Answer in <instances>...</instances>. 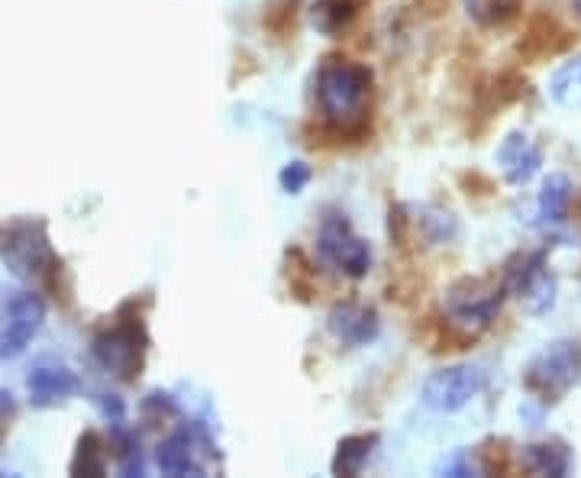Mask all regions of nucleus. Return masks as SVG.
Returning a JSON list of instances; mask_svg holds the SVG:
<instances>
[{"label":"nucleus","instance_id":"nucleus-1","mask_svg":"<svg viewBox=\"0 0 581 478\" xmlns=\"http://www.w3.org/2000/svg\"><path fill=\"white\" fill-rule=\"evenodd\" d=\"M368 94H372V72L365 65L330 59L317 75V104L320 114L333 126H349L362 117Z\"/></svg>","mask_w":581,"mask_h":478},{"label":"nucleus","instance_id":"nucleus-2","mask_svg":"<svg viewBox=\"0 0 581 478\" xmlns=\"http://www.w3.org/2000/svg\"><path fill=\"white\" fill-rule=\"evenodd\" d=\"M501 288L488 285L481 278H462L443 294V317L449 327H456L465 336L485 333L501 311Z\"/></svg>","mask_w":581,"mask_h":478},{"label":"nucleus","instance_id":"nucleus-3","mask_svg":"<svg viewBox=\"0 0 581 478\" xmlns=\"http://www.w3.org/2000/svg\"><path fill=\"white\" fill-rule=\"evenodd\" d=\"M481 388H485V369L481 365H446V369L427 375V382L420 388V401L436 414H456L481 395Z\"/></svg>","mask_w":581,"mask_h":478},{"label":"nucleus","instance_id":"nucleus-4","mask_svg":"<svg viewBox=\"0 0 581 478\" xmlns=\"http://www.w3.org/2000/svg\"><path fill=\"white\" fill-rule=\"evenodd\" d=\"M317 252L323 262L349 278H362L372 269V246H368L362 236L352 233L349 220L343 214L323 217L320 230H317Z\"/></svg>","mask_w":581,"mask_h":478},{"label":"nucleus","instance_id":"nucleus-5","mask_svg":"<svg viewBox=\"0 0 581 478\" xmlns=\"http://www.w3.org/2000/svg\"><path fill=\"white\" fill-rule=\"evenodd\" d=\"M581 378V346L572 340H556L543 346L527 365V385L540 395H565Z\"/></svg>","mask_w":581,"mask_h":478},{"label":"nucleus","instance_id":"nucleus-6","mask_svg":"<svg viewBox=\"0 0 581 478\" xmlns=\"http://www.w3.org/2000/svg\"><path fill=\"white\" fill-rule=\"evenodd\" d=\"M0 259L7 262V269L17 278H30V281L55 269L49 239L42 233V227H33V223H23V227H17L4 239Z\"/></svg>","mask_w":581,"mask_h":478},{"label":"nucleus","instance_id":"nucleus-7","mask_svg":"<svg viewBox=\"0 0 581 478\" xmlns=\"http://www.w3.org/2000/svg\"><path fill=\"white\" fill-rule=\"evenodd\" d=\"M143 343H146L143 330H139L136 323H117V327L94 336L91 353L110 375L133 378L139 362H143Z\"/></svg>","mask_w":581,"mask_h":478},{"label":"nucleus","instance_id":"nucleus-8","mask_svg":"<svg viewBox=\"0 0 581 478\" xmlns=\"http://www.w3.org/2000/svg\"><path fill=\"white\" fill-rule=\"evenodd\" d=\"M327 327L343 346H365L378 336V314L365 304H339L333 307Z\"/></svg>","mask_w":581,"mask_h":478},{"label":"nucleus","instance_id":"nucleus-9","mask_svg":"<svg viewBox=\"0 0 581 478\" xmlns=\"http://www.w3.org/2000/svg\"><path fill=\"white\" fill-rule=\"evenodd\" d=\"M26 388H30L33 404L46 407V404L72 398L81 388V382L75 372L65 369V365H36V369L26 375Z\"/></svg>","mask_w":581,"mask_h":478},{"label":"nucleus","instance_id":"nucleus-10","mask_svg":"<svg viewBox=\"0 0 581 478\" xmlns=\"http://www.w3.org/2000/svg\"><path fill=\"white\" fill-rule=\"evenodd\" d=\"M498 165L504 168L507 181H514V185H527V181L540 172V149L530 143L527 133H510L501 149H498Z\"/></svg>","mask_w":581,"mask_h":478},{"label":"nucleus","instance_id":"nucleus-11","mask_svg":"<svg viewBox=\"0 0 581 478\" xmlns=\"http://www.w3.org/2000/svg\"><path fill=\"white\" fill-rule=\"evenodd\" d=\"M523 469H530L533 475H552L565 478L572 472V453L562 443H530L520 449Z\"/></svg>","mask_w":581,"mask_h":478},{"label":"nucleus","instance_id":"nucleus-12","mask_svg":"<svg viewBox=\"0 0 581 478\" xmlns=\"http://www.w3.org/2000/svg\"><path fill=\"white\" fill-rule=\"evenodd\" d=\"M155 466L165 475H201V466L194 462V440L188 433H172L155 449Z\"/></svg>","mask_w":581,"mask_h":478},{"label":"nucleus","instance_id":"nucleus-13","mask_svg":"<svg viewBox=\"0 0 581 478\" xmlns=\"http://www.w3.org/2000/svg\"><path fill=\"white\" fill-rule=\"evenodd\" d=\"M549 97L562 110H581V55L562 62L549 78Z\"/></svg>","mask_w":581,"mask_h":478},{"label":"nucleus","instance_id":"nucleus-14","mask_svg":"<svg viewBox=\"0 0 581 478\" xmlns=\"http://www.w3.org/2000/svg\"><path fill=\"white\" fill-rule=\"evenodd\" d=\"M375 443H378L375 433H359V437L339 440L336 456H333V472L336 475H359L365 469L368 456H372Z\"/></svg>","mask_w":581,"mask_h":478},{"label":"nucleus","instance_id":"nucleus-15","mask_svg":"<svg viewBox=\"0 0 581 478\" xmlns=\"http://www.w3.org/2000/svg\"><path fill=\"white\" fill-rule=\"evenodd\" d=\"M569 201H572V181H569V175H562V172L546 175L543 188H540V214H543V220L562 223L565 210H569Z\"/></svg>","mask_w":581,"mask_h":478},{"label":"nucleus","instance_id":"nucleus-16","mask_svg":"<svg viewBox=\"0 0 581 478\" xmlns=\"http://www.w3.org/2000/svg\"><path fill=\"white\" fill-rule=\"evenodd\" d=\"M359 4L362 0H317L314 4V26L320 33L327 36H336L339 30H346V26L356 20L359 13Z\"/></svg>","mask_w":581,"mask_h":478},{"label":"nucleus","instance_id":"nucleus-17","mask_svg":"<svg viewBox=\"0 0 581 478\" xmlns=\"http://www.w3.org/2000/svg\"><path fill=\"white\" fill-rule=\"evenodd\" d=\"M540 269H543V256H540V252H520V256L510 259L507 269H504V291L517 294V298H520L523 288L530 285Z\"/></svg>","mask_w":581,"mask_h":478},{"label":"nucleus","instance_id":"nucleus-18","mask_svg":"<svg viewBox=\"0 0 581 478\" xmlns=\"http://www.w3.org/2000/svg\"><path fill=\"white\" fill-rule=\"evenodd\" d=\"M520 301L527 304L530 314H546L549 307L556 304V275H552L549 269H540L530 285L523 288Z\"/></svg>","mask_w":581,"mask_h":478},{"label":"nucleus","instance_id":"nucleus-19","mask_svg":"<svg viewBox=\"0 0 581 478\" xmlns=\"http://www.w3.org/2000/svg\"><path fill=\"white\" fill-rule=\"evenodd\" d=\"M7 317L17 323H30V327L39 330L42 320H46V301L36 291H20L7 301Z\"/></svg>","mask_w":581,"mask_h":478},{"label":"nucleus","instance_id":"nucleus-20","mask_svg":"<svg viewBox=\"0 0 581 478\" xmlns=\"http://www.w3.org/2000/svg\"><path fill=\"white\" fill-rule=\"evenodd\" d=\"M104 449L97 433H84L78 443V456L72 462V475H104Z\"/></svg>","mask_w":581,"mask_h":478},{"label":"nucleus","instance_id":"nucleus-21","mask_svg":"<svg viewBox=\"0 0 581 478\" xmlns=\"http://www.w3.org/2000/svg\"><path fill=\"white\" fill-rule=\"evenodd\" d=\"M36 336V327H30V323H17L10 320L4 330H0V359H17L26 353V346L33 343Z\"/></svg>","mask_w":581,"mask_h":478},{"label":"nucleus","instance_id":"nucleus-22","mask_svg":"<svg viewBox=\"0 0 581 478\" xmlns=\"http://www.w3.org/2000/svg\"><path fill=\"white\" fill-rule=\"evenodd\" d=\"M113 446H117V462H120L123 475H143V453H139V440L133 437V433L117 430Z\"/></svg>","mask_w":581,"mask_h":478},{"label":"nucleus","instance_id":"nucleus-23","mask_svg":"<svg viewBox=\"0 0 581 478\" xmlns=\"http://www.w3.org/2000/svg\"><path fill=\"white\" fill-rule=\"evenodd\" d=\"M517 7V0H465V10L478 23H498L510 10Z\"/></svg>","mask_w":581,"mask_h":478},{"label":"nucleus","instance_id":"nucleus-24","mask_svg":"<svg viewBox=\"0 0 581 478\" xmlns=\"http://www.w3.org/2000/svg\"><path fill=\"white\" fill-rule=\"evenodd\" d=\"M278 181L288 194H301L307 188V181H310V165L307 162H288L285 168H281Z\"/></svg>","mask_w":581,"mask_h":478},{"label":"nucleus","instance_id":"nucleus-25","mask_svg":"<svg viewBox=\"0 0 581 478\" xmlns=\"http://www.w3.org/2000/svg\"><path fill=\"white\" fill-rule=\"evenodd\" d=\"M439 472H449V475H475L478 469L472 466V459H469V456H465V453H459V456L446 459L443 466H439Z\"/></svg>","mask_w":581,"mask_h":478},{"label":"nucleus","instance_id":"nucleus-26","mask_svg":"<svg viewBox=\"0 0 581 478\" xmlns=\"http://www.w3.org/2000/svg\"><path fill=\"white\" fill-rule=\"evenodd\" d=\"M101 407H104V414L113 420V424H120V420H123V401L117 395H104Z\"/></svg>","mask_w":581,"mask_h":478},{"label":"nucleus","instance_id":"nucleus-27","mask_svg":"<svg viewBox=\"0 0 581 478\" xmlns=\"http://www.w3.org/2000/svg\"><path fill=\"white\" fill-rule=\"evenodd\" d=\"M13 414V395L0 388V424H7V417Z\"/></svg>","mask_w":581,"mask_h":478},{"label":"nucleus","instance_id":"nucleus-28","mask_svg":"<svg viewBox=\"0 0 581 478\" xmlns=\"http://www.w3.org/2000/svg\"><path fill=\"white\" fill-rule=\"evenodd\" d=\"M572 4H575V10H578V17H581V0H572Z\"/></svg>","mask_w":581,"mask_h":478}]
</instances>
